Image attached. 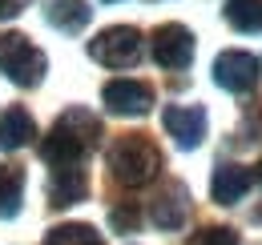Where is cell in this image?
Masks as SVG:
<instances>
[{"instance_id":"obj_1","label":"cell","mask_w":262,"mask_h":245,"mask_svg":"<svg viewBox=\"0 0 262 245\" xmlns=\"http://www.w3.org/2000/svg\"><path fill=\"white\" fill-rule=\"evenodd\" d=\"M101 141V121L89 113V109H69L61 113V121L49 129L45 145H40V157L49 169H81V161L93 153V145Z\"/></svg>"},{"instance_id":"obj_2","label":"cell","mask_w":262,"mask_h":245,"mask_svg":"<svg viewBox=\"0 0 262 245\" xmlns=\"http://www.w3.org/2000/svg\"><path fill=\"white\" fill-rule=\"evenodd\" d=\"M105 161H109V177L121 181V185H129V189L154 181L158 169H162V153H158V145H154L145 133H125V137H117V141L109 145Z\"/></svg>"},{"instance_id":"obj_3","label":"cell","mask_w":262,"mask_h":245,"mask_svg":"<svg viewBox=\"0 0 262 245\" xmlns=\"http://www.w3.org/2000/svg\"><path fill=\"white\" fill-rule=\"evenodd\" d=\"M0 72L12 85H20V89H36L45 81V72H49V61H45V53L36 48L29 36L0 32Z\"/></svg>"},{"instance_id":"obj_4","label":"cell","mask_w":262,"mask_h":245,"mask_svg":"<svg viewBox=\"0 0 262 245\" xmlns=\"http://www.w3.org/2000/svg\"><path fill=\"white\" fill-rule=\"evenodd\" d=\"M141 32L133 24H113V29H101L93 40H89V57L105 68H129V64L141 61Z\"/></svg>"},{"instance_id":"obj_5","label":"cell","mask_w":262,"mask_h":245,"mask_svg":"<svg viewBox=\"0 0 262 245\" xmlns=\"http://www.w3.org/2000/svg\"><path fill=\"white\" fill-rule=\"evenodd\" d=\"M214 81L226 92H250V89H258V81H262V64L254 53L230 48V53H222L214 61Z\"/></svg>"},{"instance_id":"obj_6","label":"cell","mask_w":262,"mask_h":245,"mask_svg":"<svg viewBox=\"0 0 262 245\" xmlns=\"http://www.w3.org/2000/svg\"><path fill=\"white\" fill-rule=\"evenodd\" d=\"M149 53L162 68H186L194 61V32L186 24H162L149 36Z\"/></svg>"},{"instance_id":"obj_7","label":"cell","mask_w":262,"mask_h":245,"mask_svg":"<svg viewBox=\"0 0 262 245\" xmlns=\"http://www.w3.org/2000/svg\"><path fill=\"white\" fill-rule=\"evenodd\" d=\"M101 96H105V109L117 113V117H145L154 109V89L145 81H129V77L109 81L101 89Z\"/></svg>"},{"instance_id":"obj_8","label":"cell","mask_w":262,"mask_h":245,"mask_svg":"<svg viewBox=\"0 0 262 245\" xmlns=\"http://www.w3.org/2000/svg\"><path fill=\"white\" fill-rule=\"evenodd\" d=\"M162 125L182 149H198L206 137V109L202 105H169L162 113Z\"/></svg>"},{"instance_id":"obj_9","label":"cell","mask_w":262,"mask_h":245,"mask_svg":"<svg viewBox=\"0 0 262 245\" xmlns=\"http://www.w3.org/2000/svg\"><path fill=\"white\" fill-rule=\"evenodd\" d=\"M36 137V121L25 105H12L0 113V149L12 153V149H25L29 141Z\"/></svg>"},{"instance_id":"obj_10","label":"cell","mask_w":262,"mask_h":245,"mask_svg":"<svg viewBox=\"0 0 262 245\" xmlns=\"http://www.w3.org/2000/svg\"><path fill=\"white\" fill-rule=\"evenodd\" d=\"M85 169H53V177H49V205L53 209H69V205H77L81 197H85Z\"/></svg>"},{"instance_id":"obj_11","label":"cell","mask_w":262,"mask_h":245,"mask_svg":"<svg viewBox=\"0 0 262 245\" xmlns=\"http://www.w3.org/2000/svg\"><path fill=\"white\" fill-rule=\"evenodd\" d=\"M246 189H250V173H246L242 165H218V169H214L210 193H214L218 205H234V201H242Z\"/></svg>"},{"instance_id":"obj_12","label":"cell","mask_w":262,"mask_h":245,"mask_svg":"<svg viewBox=\"0 0 262 245\" xmlns=\"http://www.w3.org/2000/svg\"><path fill=\"white\" fill-rule=\"evenodd\" d=\"M89 4L85 0H45V20L53 24V29H61V32H81L85 24H89Z\"/></svg>"},{"instance_id":"obj_13","label":"cell","mask_w":262,"mask_h":245,"mask_svg":"<svg viewBox=\"0 0 262 245\" xmlns=\"http://www.w3.org/2000/svg\"><path fill=\"white\" fill-rule=\"evenodd\" d=\"M149 221L158 229H178L186 221V189L182 185H169L165 193H158L154 205H149Z\"/></svg>"},{"instance_id":"obj_14","label":"cell","mask_w":262,"mask_h":245,"mask_svg":"<svg viewBox=\"0 0 262 245\" xmlns=\"http://www.w3.org/2000/svg\"><path fill=\"white\" fill-rule=\"evenodd\" d=\"M20 193H25V173L12 165H0V221L20 213Z\"/></svg>"},{"instance_id":"obj_15","label":"cell","mask_w":262,"mask_h":245,"mask_svg":"<svg viewBox=\"0 0 262 245\" xmlns=\"http://www.w3.org/2000/svg\"><path fill=\"white\" fill-rule=\"evenodd\" d=\"M226 20L238 32H262V0H226Z\"/></svg>"},{"instance_id":"obj_16","label":"cell","mask_w":262,"mask_h":245,"mask_svg":"<svg viewBox=\"0 0 262 245\" xmlns=\"http://www.w3.org/2000/svg\"><path fill=\"white\" fill-rule=\"evenodd\" d=\"M45 245H101V233L93 225H57L45 233Z\"/></svg>"},{"instance_id":"obj_17","label":"cell","mask_w":262,"mask_h":245,"mask_svg":"<svg viewBox=\"0 0 262 245\" xmlns=\"http://www.w3.org/2000/svg\"><path fill=\"white\" fill-rule=\"evenodd\" d=\"M109 225H113V233H133L141 225V209L133 201H121V205L109 209Z\"/></svg>"},{"instance_id":"obj_18","label":"cell","mask_w":262,"mask_h":245,"mask_svg":"<svg viewBox=\"0 0 262 245\" xmlns=\"http://www.w3.org/2000/svg\"><path fill=\"white\" fill-rule=\"evenodd\" d=\"M190 245H238V233L226 229V225H206L190 237Z\"/></svg>"},{"instance_id":"obj_19","label":"cell","mask_w":262,"mask_h":245,"mask_svg":"<svg viewBox=\"0 0 262 245\" xmlns=\"http://www.w3.org/2000/svg\"><path fill=\"white\" fill-rule=\"evenodd\" d=\"M29 0H0V20H8V16H16L20 8H25Z\"/></svg>"},{"instance_id":"obj_20","label":"cell","mask_w":262,"mask_h":245,"mask_svg":"<svg viewBox=\"0 0 262 245\" xmlns=\"http://www.w3.org/2000/svg\"><path fill=\"white\" fill-rule=\"evenodd\" d=\"M254 177H258V181H262V161H258V169H254Z\"/></svg>"}]
</instances>
